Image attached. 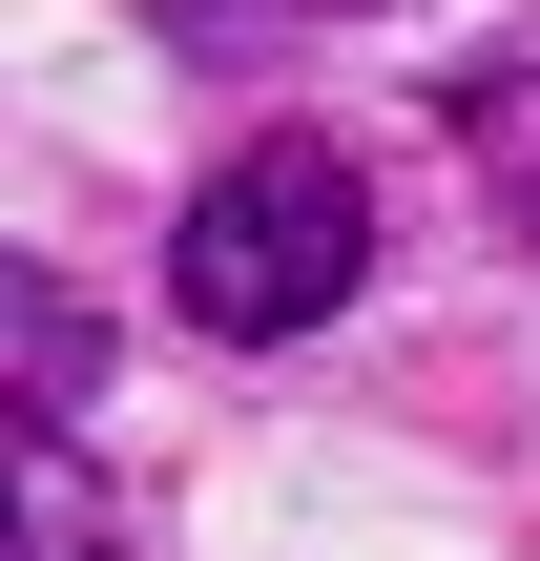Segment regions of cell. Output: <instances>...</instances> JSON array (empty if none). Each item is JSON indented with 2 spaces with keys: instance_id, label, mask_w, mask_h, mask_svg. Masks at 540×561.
Listing matches in <instances>:
<instances>
[{
  "instance_id": "cell-1",
  "label": "cell",
  "mask_w": 540,
  "mask_h": 561,
  "mask_svg": "<svg viewBox=\"0 0 540 561\" xmlns=\"http://www.w3.org/2000/svg\"><path fill=\"white\" fill-rule=\"evenodd\" d=\"M375 271V187H354V146L333 125H271V146H229L208 187H187V229H166V291H187V333H312L333 291Z\"/></svg>"
},
{
  "instance_id": "cell-2",
  "label": "cell",
  "mask_w": 540,
  "mask_h": 561,
  "mask_svg": "<svg viewBox=\"0 0 540 561\" xmlns=\"http://www.w3.org/2000/svg\"><path fill=\"white\" fill-rule=\"evenodd\" d=\"M0 561H104V500H83V458H62L42 416H21V541Z\"/></svg>"
}]
</instances>
